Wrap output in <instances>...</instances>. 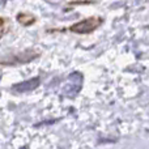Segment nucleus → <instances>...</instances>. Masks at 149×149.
I'll use <instances>...</instances> for the list:
<instances>
[{
	"mask_svg": "<svg viewBox=\"0 0 149 149\" xmlns=\"http://www.w3.org/2000/svg\"><path fill=\"white\" fill-rule=\"evenodd\" d=\"M101 24H102V18L101 17H89L73 24L70 28V30L76 34H89L92 31H94Z\"/></svg>",
	"mask_w": 149,
	"mask_h": 149,
	"instance_id": "1",
	"label": "nucleus"
},
{
	"mask_svg": "<svg viewBox=\"0 0 149 149\" xmlns=\"http://www.w3.org/2000/svg\"><path fill=\"white\" fill-rule=\"evenodd\" d=\"M41 84V80L39 77H31L29 80H25V81H21L18 84L13 85V90L16 92H20V93H25V92H30V90H34L39 86Z\"/></svg>",
	"mask_w": 149,
	"mask_h": 149,
	"instance_id": "2",
	"label": "nucleus"
},
{
	"mask_svg": "<svg viewBox=\"0 0 149 149\" xmlns=\"http://www.w3.org/2000/svg\"><path fill=\"white\" fill-rule=\"evenodd\" d=\"M17 21L24 26H30L36 22V17L33 15H29V13H18L17 15Z\"/></svg>",
	"mask_w": 149,
	"mask_h": 149,
	"instance_id": "3",
	"label": "nucleus"
},
{
	"mask_svg": "<svg viewBox=\"0 0 149 149\" xmlns=\"http://www.w3.org/2000/svg\"><path fill=\"white\" fill-rule=\"evenodd\" d=\"M38 56V54L34 51H28V52H22V54L17 55V56H15V63H28L30 62V60L36 59V58Z\"/></svg>",
	"mask_w": 149,
	"mask_h": 149,
	"instance_id": "4",
	"label": "nucleus"
},
{
	"mask_svg": "<svg viewBox=\"0 0 149 149\" xmlns=\"http://www.w3.org/2000/svg\"><path fill=\"white\" fill-rule=\"evenodd\" d=\"M3 24H4V20H3V18L0 17V26H3Z\"/></svg>",
	"mask_w": 149,
	"mask_h": 149,
	"instance_id": "5",
	"label": "nucleus"
}]
</instances>
